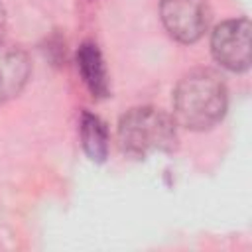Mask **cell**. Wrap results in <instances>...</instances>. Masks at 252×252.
<instances>
[{
	"instance_id": "8",
	"label": "cell",
	"mask_w": 252,
	"mask_h": 252,
	"mask_svg": "<svg viewBox=\"0 0 252 252\" xmlns=\"http://www.w3.org/2000/svg\"><path fill=\"white\" fill-rule=\"evenodd\" d=\"M4 32H6V10L0 2V43L4 41Z\"/></svg>"
},
{
	"instance_id": "3",
	"label": "cell",
	"mask_w": 252,
	"mask_h": 252,
	"mask_svg": "<svg viewBox=\"0 0 252 252\" xmlns=\"http://www.w3.org/2000/svg\"><path fill=\"white\" fill-rule=\"evenodd\" d=\"M159 18L175 41L195 43L209 28L211 10L207 0H161Z\"/></svg>"
},
{
	"instance_id": "4",
	"label": "cell",
	"mask_w": 252,
	"mask_h": 252,
	"mask_svg": "<svg viewBox=\"0 0 252 252\" xmlns=\"http://www.w3.org/2000/svg\"><path fill=\"white\" fill-rule=\"evenodd\" d=\"M211 51L224 69L234 73L248 71L252 61L248 18H234L217 26L211 35Z\"/></svg>"
},
{
	"instance_id": "7",
	"label": "cell",
	"mask_w": 252,
	"mask_h": 252,
	"mask_svg": "<svg viewBox=\"0 0 252 252\" xmlns=\"http://www.w3.org/2000/svg\"><path fill=\"white\" fill-rule=\"evenodd\" d=\"M79 136L81 146L91 161H104L108 156V128L106 124L93 112L83 110L79 120Z\"/></svg>"
},
{
	"instance_id": "6",
	"label": "cell",
	"mask_w": 252,
	"mask_h": 252,
	"mask_svg": "<svg viewBox=\"0 0 252 252\" xmlns=\"http://www.w3.org/2000/svg\"><path fill=\"white\" fill-rule=\"evenodd\" d=\"M77 69L89 93L94 98H106L110 93L108 73L102 53L94 41H83L77 49Z\"/></svg>"
},
{
	"instance_id": "2",
	"label": "cell",
	"mask_w": 252,
	"mask_h": 252,
	"mask_svg": "<svg viewBox=\"0 0 252 252\" xmlns=\"http://www.w3.org/2000/svg\"><path fill=\"white\" fill-rule=\"evenodd\" d=\"M118 146L132 158H146L177 148V122L156 106H134L118 120Z\"/></svg>"
},
{
	"instance_id": "1",
	"label": "cell",
	"mask_w": 252,
	"mask_h": 252,
	"mask_svg": "<svg viewBox=\"0 0 252 252\" xmlns=\"http://www.w3.org/2000/svg\"><path fill=\"white\" fill-rule=\"evenodd\" d=\"M228 93L222 77L213 69L183 75L173 91V118L183 128L203 132L219 124L226 112Z\"/></svg>"
},
{
	"instance_id": "5",
	"label": "cell",
	"mask_w": 252,
	"mask_h": 252,
	"mask_svg": "<svg viewBox=\"0 0 252 252\" xmlns=\"http://www.w3.org/2000/svg\"><path fill=\"white\" fill-rule=\"evenodd\" d=\"M32 73L30 59L24 49L0 43V104L12 100L22 93Z\"/></svg>"
}]
</instances>
